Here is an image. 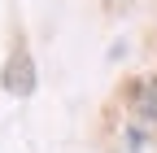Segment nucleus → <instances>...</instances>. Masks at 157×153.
I'll return each instance as SVG.
<instances>
[{
	"instance_id": "nucleus-1",
	"label": "nucleus",
	"mask_w": 157,
	"mask_h": 153,
	"mask_svg": "<svg viewBox=\"0 0 157 153\" xmlns=\"http://www.w3.org/2000/svg\"><path fill=\"white\" fill-rule=\"evenodd\" d=\"M0 88L9 92V96H31L35 92V61H31V48L17 40L13 53L5 57V66H0Z\"/></svg>"
},
{
	"instance_id": "nucleus-2",
	"label": "nucleus",
	"mask_w": 157,
	"mask_h": 153,
	"mask_svg": "<svg viewBox=\"0 0 157 153\" xmlns=\"http://www.w3.org/2000/svg\"><path fill=\"white\" fill-rule=\"evenodd\" d=\"M131 109H135V118H140V123H157V74L144 79V83H135Z\"/></svg>"
}]
</instances>
